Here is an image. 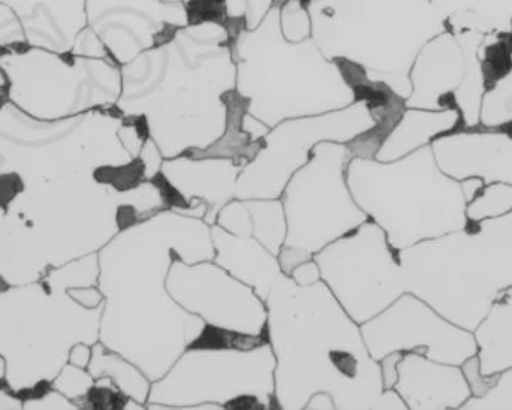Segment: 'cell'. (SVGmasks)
<instances>
[{
  "instance_id": "6da1fadb",
  "label": "cell",
  "mask_w": 512,
  "mask_h": 410,
  "mask_svg": "<svg viewBox=\"0 0 512 410\" xmlns=\"http://www.w3.org/2000/svg\"><path fill=\"white\" fill-rule=\"evenodd\" d=\"M176 259H215L210 225L162 210L120 231L98 252V289L104 295L99 342L155 382L197 342L206 322L183 309L168 291Z\"/></svg>"
},
{
  "instance_id": "7a4b0ae2",
  "label": "cell",
  "mask_w": 512,
  "mask_h": 410,
  "mask_svg": "<svg viewBox=\"0 0 512 410\" xmlns=\"http://www.w3.org/2000/svg\"><path fill=\"white\" fill-rule=\"evenodd\" d=\"M265 306L277 409L306 410L313 396L325 394L334 410H408L396 391L385 390L360 324L324 280L301 286L282 274Z\"/></svg>"
},
{
  "instance_id": "3957f363",
  "label": "cell",
  "mask_w": 512,
  "mask_h": 410,
  "mask_svg": "<svg viewBox=\"0 0 512 410\" xmlns=\"http://www.w3.org/2000/svg\"><path fill=\"white\" fill-rule=\"evenodd\" d=\"M117 167L32 183L6 204L0 277L9 286L38 282L53 268L98 253L128 226L167 210L150 180L129 191L117 188Z\"/></svg>"
},
{
  "instance_id": "277c9868",
  "label": "cell",
  "mask_w": 512,
  "mask_h": 410,
  "mask_svg": "<svg viewBox=\"0 0 512 410\" xmlns=\"http://www.w3.org/2000/svg\"><path fill=\"white\" fill-rule=\"evenodd\" d=\"M98 253L48 271L38 282L0 291V357L5 385L26 399L51 387L74 346L99 342L102 307L83 306L69 289L98 285Z\"/></svg>"
},
{
  "instance_id": "5b68a950",
  "label": "cell",
  "mask_w": 512,
  "mask_h": 410,
  "mask_svg": "<svg viewBox=\"0 0 512 410\" xmlns=\"http://www.w3.org/2000/svg\"><path fill=\"white\" fill-rule=\"evenodd\" d=\"M406 292L444 318L474 331L512 288V211L399 250Z\"/></svg>"
},
{
  "instance_id": "8992f818",
  "label": "cell",
  "mask_w": 512,
  "mask_h": 410,
  "mask_svg": "<svg viewBox=\"0 0 512 410\" xmlns=\"http://www.w3.org/2000/svg\"><path fill=\"white\" fill-rule=\"evenodd\" d=\"M346 180L355 203L396 250L462 229L469 201L484 186L444 173L432 146L387 162L352 156Z\"/></svg>"
},
{
  "instance_id": "52a82bcc",
  "label": "cell",
  "mask_w": 512,
  "mask_h": 410,
  "mask_svg": "<svg viewBox=\"0 0 512 410\" xmlns=\"http://www.w3.org/2000/svg\"><path fill=\"white\" fill-rule=\"evenodd\" d=\"M120 72L116 110L146 120L164 159L206 150L224 135V96L236 89V71L228 63L155 68L149 54H143L120 66Z\"/></svg>"
},
{
  "instance_id": "ba28073f",
  "label": "cell",
  "mask_w": 512,
  "mask_h": 410,
  "mask_svg": "<svg viewBox=\"0 0 512 410\" xmlns=\"http://www.w3.org/2000/svg\"><path fill=\"white\" fill-rule=\"evenodd\" d=\"M276 358L267 337L206 325L158 381L146 409H277Z\"/></svg>"
},
{
  "instance_id": "9c48e42d",
  "label": "cell",
  "mask_w": 512,
  "mask_h": 410,
  "mask_svg": "<svg viewBox=\"0 0 512 410\" xmlns=\"http://www.w3.org/2000/svg\"><path fill=\"white\" fill-rule=\"evenodd\" d=\"M122 123L116 107L39 120L0 101V176L17 174L26 186L128 164L135 158L120 141Z\"/></svg>"
},
{
  "instance_id": "30bf717a",
  "label": "cell",
  "mask_w": 512,
  "mask_h": 410,
  "mask_svg": "<svg viewBox=\"0 0 512 410\" xmlns=\"http://www.w3.org/2000/svg\"><path fill=\"white\" fill-rule=\"evenodd\" d=\"M405 110V99L387 104L358 99L330 113L283 120L265 134L261 150L243 167L237 200H279L291 177L324 141L348 144L354 156L375 158Z\"/></svg>"
},
{
  "instance_id": "8fae6325",
  "label": "cell",
  "mask_w": 512,
  "mask_h": 410,
  "mask_svg": "<svg viewBox=\"0 0 512 410\" xmlns=\"http://www.w3.org/2000/svg\"><path fill=\"white\" fill-rule=\"evenodd\" d=\"M8 99L39 120H62L116 107L122 72L111 57L21 47L0 54Z\"/></svg>"
},
{
  "instance_id": "7c38bea8",
  "label": "cell",
  "mask_w": 512,
  "mask_h": 410,
  "mask_svg": "<svg viewBox=\"0 0 512 410\" xmlns=\"http://www.w3.org/2000/svg\"><path fill=\"white\" fill-rule=\"evenodd\" d=\"M352 156L348 144L319 143L310 161L283 189L280 201L285 211L286 238L279 261L286 276L369 220L355 203L346 180Z\"/></svg>"
},
{
  "instance_id": "4fadbf2b",
  "label": "cell",
  "mask_w": 512,
  "mask_h": 410,
  "mask_svg": "<svg viewBox=\"0 0 512 410\" xmlns=\"http://www.w3.org/2000/svg\"><path fill=\"white\" fill-rule=\"evenodd\" d=\"M321 280L357 324L384 312L406 292L399 250L372 220L313 256Z\"/></svg>"
},
{
  "instance_id": "5bb4252c",
  "label": "cell",
  "mask_w": 512,
  "mask_h": 410,
  "mask_svg": "<svg viewBox=\"0 0 512 410\" xmlns=\"http://www.w3.org/2000/svg\"><path fill=\"white\" fill-rule=\"evenodd\" d=\"M360 328L376 361L394 352H418L438 363L463 366L477 355L472 331L448 321L426 301L409 292Z\"/></svg>"
},
{
  "instance_id": "9a60e30c",
  "label": "cell",
  "mask_w": 512,
  "mask_h": 410,
  "mask_svg": "<svg viewBox=\"0 0 512 410\" xmlns=\"http://www.w3.org/2000/svg\"><path fill=\"white\" fill-rule=\"evenodd\" d=\"M171 297L206 325L267 337V306L254 289L215 261L186 264L176 259L167 277Z\"/></svg>"
},
{
  "instance_id": "2e32d148",
  "label": "cell",
  "mask_w": 512,
  "mask_h": 410,
  "mask_svg": "<svg viewBox=\"0 0 512 410\" xmlns=\"http://www.w3.org/2000/svg\"><path fill=\"white\" fill-rule=\"evenodd\" d=\"M243 167L228 158L180 155L164 159L161 173L150 182L158 186L167 210L213 226L219 211L236 198L237 179Z\"/></svg>"
},
{
  "instance_id": "e0dca14e",
  "label": "cell",
  "mask_w": 512,
  "mask_h": 410,
  "mask_svg": "<svg viewBox=\"0 0 512 410\" xmlns=\"http://www.w3.org/2000/svg\"><path fill=\"white\" fill-rule=\"evenodd\" d=\"M430 146L441 170L459 182L512 185V128L462 126Z\"/></svg>"
},
{
  "instance_id": "ac0fdd59",
  "label": "cell",
  "mask_w": 512,
  "mask_h": 410,
  "mask_svg": "<svg viewBox=\"0 0 512 410\" xmlns=\"http://www.w3.org/2000/svg\"><path fill=\"white\" fill-rule=\"evenodd\" d=\"M393 390L409 410L462 409L472 397L462 366L438 363L418 352L400 358Z\"/></svg>"
},
{
  "instance_id": "d6986e66",
  "label": "cell",
  "mask_w": 512,
  "mask_h": 410,
  "mask_svg": "<svg viewBox=\"0 0 512 410\" xmlns=\"http://www.w3.org/2000/svg\"><path fill=\"white\" fill-rule=\"evenodd\" d=\"M23 24L27 45L66 53L87 27L86 0H0Z\"/></svg>"
},
{
  "instance_id": "ffe728a7",
  "label": "cell",
  "mask_w": 512,
  "mask_h": 410,
  "mask_svg": "<svg viewBox=\"0 0 512 410\" xmlns=\"http://www.w3.org/2000/svg\"><path fill=\"white\" fill-rule=\"evenodd\" d=\"M210 232L215 247L213 261L251 286L262 301H267L274 283L283 274L279 256L254 237H239L219 225L210 226Z\"/></svg>"
},
{
  "instance_id": "44dd1931",
  "label": "cell",
  "mask_w": 512,
  "mask_h": 410,
  "mask_svg": "<svg viewBox=\"0 0 512 410\" xmlns=\"http://www.w3.org/2000/svg\"><path fill=\"white\" fill-rule=\"evenodd\" d=\"M462 126V116L453 108L423 110L406 107L405 113L376 152L375 159L387 162L403 158Z\"/></svg>"
},
{
  "instance_id": "7402d4cb",
  "label": "cell",
  "mask_w": 512,
  "mask_h": 410,
  "mask_svg": "<svg viewBox=\"0 0 512 410\" xmlns=\"http://www.w3.org/2000/svg\"><path fill=\"white\" fill-rule=\"evenodd\" d=\"M215 225L239 237H254L271 253L279 256L286 238L282 201L237 200L225 205Z\"/></svg>"
},
{
  "instance_id": "603a6c76",
  "label": "cell",
  "mask_w": 512,
  "mask_h": 410,
  "mask_svg": "<svg viewBox=\"0 0 512 410\" xmlns=\"http://www.w3.org/2000/svg\"><path fill=\"white\" fill-rule=\"evenodd\" d=\"M481 375L498 376L512 369V288L493 301L474 331Z\"/></svg>"
},
{
  "instance_id": "cb8c5ba5",
  "label": "cell",
  "mask_w": 512,
  "mask_h": 410,
  "mask_svg": "<svg viewBox=\"0 0 512 410\" xmlns=\"http://www.w3.org/2000/svg\"><path fill=\"white\" fill-rule=\"evenodd\" d=\"M93 378H108L123 396L146 408L152 381L144 375L140 367L126 360L123 355L111 351L101 342L92 346V358L87 366Z\"/></svg>"
},
{
  "instance_id": "d4e9b609",
  "label": "cell",
  "mask_w": 512,
  "mask_h": 410,
  "mask_svg": "<svg viewBox=\"0 0 512 410\" xmlns=\"http://www.w3.org/2000/svg\"><path fill=\"white\" fill-rule=\"evenodd\" d=\"M478 125L512 128V68L484 93Z\"/></svg>"
},
{
  "instance_id": "484cf974",
  "label": "cell",
  "mask_w": 512,
  "mask_h": 410,
  "mask_svg": "<svg viewBox=\"0 0 512 410\" xmlns=\"http://www.w3.org/2000/svg\"><path fill=\"white\" fill-rule=\"evenodd\" d=\"M512 211V185L490 183L484 185L466 207V216L472 222L495 219Z\"/></svg>"
},
{
  "instance_id": "4316f807",
  "label": "cell",
  "mask_w": 512,
  "mask_h": 410,
  "mask_svg": "<svg viewBox=\"0 0 512 410\" xmlns=\"http://www.w3.org/2000/svg\"><path fill=\"white\" fill-rule=\"evenodd\" d=\"M93 387H95V378L90 375L89 370L71 363L66 364L62 372L51 382V388L72 400L78 409H81V405Z\"/></svg>"
},
{
  "instance_id": "83f0119b",
  "label": "cell",
  "mask_w": 512,
  "mask_h": 410,
  "mask_svg": "<svg viewBox=\"0 0 512 410\" xmlns=\"http://www.w3.org/2000/svg\"><path fill=\"white\" fill-rule=\"evenodd\" d=\"M462 409H512V369L498 375L484 396L471 397Z\"/></svg>"
},
{
  "instance_id": "f1b7e54d",
  "label": "cell",
  "mask_w": 512,
  "mask_h": 410,
  "mask_svg": "<svg viewBox=\"0 0 512 410\" xmlns=\"http://www.w3.org/2000/svg\"><path fill=\"white\" fill-rule=\"evenodd\" d=\"M27 45L23 24L9 6L0 3V54Z\"/></svg>"
},
{
  "instance_id": "f546056e",
  "label": "cell",
  "mask_w": 512,
  "mask_h": 410,
  "mask_svg": "<svg viewBox=\"0 0 512 410\" xmlns=\"http://www.w3.org/2000/svg\"><path fill=\"white\" fill-rule=\"evenodd\" d=\"M77 410L75 405L68 397L63 396L54 388H47L41 393L23 399V410Z\"/></svg>"
},
{
  "instance_id": "4dcf8cb0",
  "label": "cell",
  "mask_w": 512,
  "mask_h": 410,
  "mask_svg": "<svg viewBox=\"0 0 512 410\" xmlns=\"http://www.w3.org/2000/svg\"><path fill=\"white\" fill-rule=\"evenodd\" d=\"M140 158L143 159L144 167H146L147 180H152L153 177L161 173L164 156H162L161 150H159V147L156 146L152 138H147L143 149H141Z\"/></svg>"
},
{
  "instance_id": "1f68e13d",
  "label": "cell",
  "mask_w": 512,
  "mask_h": 410,
  "mask_svg": "<svg viewBox=\"0 0 512 410\" xmlns=\"http://www.w3.org/2000/svg\"><path fill=\"white\" fill-rule=\"evenodd\" d=\"M289 277H292V280L298 285L309 286L321 280V270H319L315 259H310V261L303 262V264L295 267Z\"/></svg>"
},
{
  "instance_id": "d6a6232c",
  "label": "cell",
  "mask_w": 512,
  "mask_h": 410,
  "mask_svg": "<svg viewBox=\"0 0 512 410\" xmlns=\"http://www.w3.org/2000/svg\"><path fill=\"white\" fill-rule=\"evenodd\" d=\"M69 295L83 306L95 309V307L104 304V295L99 291L98 286H89V288H72L69 289Z\"/></svg>"
},
{
  "instance_id": "836d02e7",
  "label": "cell",
  "mask_w": 512,
  "mask_h": 410,
  "mask_svg": "<svg viewBox=\"0 0 512 410\" xmlns=\"http://www.w3.org/2000/svg\"><path fill=\"white\" fill-rule=\"evenodd\" d=\"M402 357L403 354H400V352H394V354L387 355V357L379 361L382 367L385 390H393L394 384L397 381V363H399Z\"/></svg>"
},
{
  "instance_id": "e575fe53",
  "label": "cell",
  "mask_w": 512,
  "mask_h": 410,
  "mask_svg": "<svg viewBox=\"0 0 512 410\" xmlns=\"http://www.w3.org/2000/svg\"><path fill=\"white\" fill-rule=\"evenodd\" d=\"M23 410V399L14 391L6 387L5 382L0 384V410Z\"/></svg>"
},
{
  "instance_id": "d590c367",
  "label": "cell",
  "mask_w": 512,
  "mask_h": 410,
  "mask_svg": "<svg viewBox=\"0 0 512 410\" xmlns=\"http://www.w3.org/2000/svg\"><path fill=\"white\" fill-rule=\"evenodd\" d=\"M90 358H92V346L81 343V345L74 346V349H72L71 354H69V363L87 369Z\"/></svg>"
},
{
  "instance_id": "8d00e7d4",
  "label": "cell",
  "mask_w": 512,
  "mask_h": 410,
  "mask_svg": "<svg viewBox=\"0 0 512 410\" xmlns=\"http://www.w3.org/2000/svg\"><path fill=\"white\" fill-rule=\"evenodd\" d=\"M8 99V81H6L5 72L0 68V101Z\"/></svg>"
},
{
  "instance_id": "74e56055",
  "label": "cell",
  "mask_w": 512,
  "mask_h": 410,
  "mask_svg": "<svg viewBox=\"0 0 512 410\" xmlns=\"http://www.w3.org/2000/svg\"><path fill=\"white\" fill-rule=\"evenodd\" d=\"M6 378V363L5 360H3L2 357H0V384H3L5 382Z\"/></svg>"
},
{
  "instance_id": "f35d334b",
  "label": "cell",
  "mask_w": 512,
  "mask_h": 410,
  "mask_svg": "<svg viewBox=\"0 0 512 410\" xmlns=\"http://www.w3.org/2000/svg\"><path fill=\"white\" fill-rule=\"evenodd\" d=\"M3 217H5V208L0 207V238H2Z\"/></svg>"
}]
</instances>
